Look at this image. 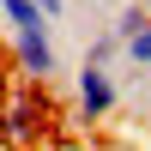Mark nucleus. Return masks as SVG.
<instances>
[{
	"mask_svg": "<svg viewBox=\"0 0 151 151\" xmlns=\"http://www.w3.org/2000/svg\"><path fill=\"white\" fill-rule=\"evenodd\" d=\"M115 109H121V79H115V67H91V60H85V67L73 73V115H79L85 127H103Z\"/></svg>",
	"mask_w": 151,
	"mask_h": 151,
	"instance_id": "obj_1",
	"label": "nucleus"
},
{
	"mask_svg": "<svg viewBox=\"0 0 151 151\" xmlns=\"http://www.w3.org/2000/svg\"><path fill=\"white\" fill-rule=\"evenodd\" d=\"M12 60H18V73L30 85H48L60 73V55H55V36L48 30H24V36H12Z\"/></svg>",
	"mask_w": 151,
	"mask_h": 151,
	"instance_id": "obj_2",
	"label": "nucleus"
},
{
	"mask_svg": "<svg viewBox=\"0 0 151 151\" xmlns=\"http://www.w3.org/2000/svg\"><path fill=\"white\" fill-rule=\"evenodd\" d=\"M42 127H48L42 97H30V91H24V97H12V103H6V115H0V139H6V145H30Z\"/></svg>",
	"mask_w": 151,
	"mask_h": 151,
	"instance_id": "obj_3",
	"label": "nucleus"
},
{
	"mask_svg": "<svg viewBox=\"0 0 151 151\" xmlns=\"http://www.w3.org/2000/svg\"><path fill=\"white\" fill-rule=\"evenodd\" d=\"M0 18H6L12 36H24V30H48V18L30 6V0H0Z\"/></svg>",
	"mask_w": 151,
	"mask_h": 151,
	"instance_id": "obj_4",
	"label": "nucleus"
},
{
	"mask_svg": "<svg viewBox=\"0 0 151 151\" xmlns=\"http://www.w3.org/2000/svg\"><path fill=\"white\" fill-rule=\"evenodd\" d=\"M145 24H151V12H145V6H121L115 18H109V30H115V36H121V48H127L133 36L145 30Z\"/></svg>",
	"mask_w": 151,
	"mask_h": 151,
	"instance_id": "obj_5",
	"label": "nucleus"
},
{
	"mask_svg": "<svg viewBox=\"0 0 151 151\" xmlns=\"http://www.w3.org/2000/svg\"><path fill=\"white\" fill-rule=\"evenodd\" d=\"M85 60H91V67H115V60H121V36L103 24V30H97V42L85 48Z\"/></svg>",
	"mask_w": 151,
	"mask_h": 151,
	"instance_id": "obj_6",
	"label": "nucleus"
},
{
	"mask_svg": "<svg viewBox=\"0 0 151 151\" xmlns=\"http://www.w3.org/2000/svg\"><path fill=\"white\" fill-rule=\"evenodd\" d=\"M121 60H127V67H133V73H151V24H145V30H139V36H133V42H127V48H121Z\"/></svg>",
	"mask_w": 151,
	"mask_h": 151,
	"instance_id": "obj_7",
	"label": "nucleus"
},
{
	"mask_svg": "<svg viewBox=\"0 0 151 151\" xmlns=\"http://www.w3.org/2000/svg\"><path fill=\"white\" fill-rule=\"evenodd\" d=\"M30 6H36V12H42V18H48V24H60V18H67V0H30Z\"/></svg>",
	"mask_w": 151,
	"mask_h": 151,
	"instance_id": "obj_8",
	"label": "nucleus"
},
{
	"mask_svg": "<svg viewBox=\"0 0 151 151\" xmlns=\"http://www.w3.org/2000/svg\"><path fill=\"white\" fill-rule=\"evenodd\" d=\"M139 79H145V91H151V73H139Z\"/></svg>",
	"mask_w": 151,
	"mask_h": 151,
	"instance_id": "obj_9",
	"label": "nucleus"
}]
</instances>
